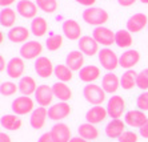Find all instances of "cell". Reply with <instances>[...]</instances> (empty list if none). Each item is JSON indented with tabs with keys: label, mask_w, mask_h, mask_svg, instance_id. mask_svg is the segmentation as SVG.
Listing matches in <instances>:
<instances>
[{
	"label": "cell",
	"mask_w": 148,
	"mask_h": 142,
	"mask_svg": "<svg viewBox=\"0 0 148 142\" xmlns=\"http://www.w3.org/2000/svg\"><path fill=\"white\" fill-rule=\"evenodd\" d=\"M17 87H19V92L21 93V96H29L31 97L32 94H35L39 85L36 84L35 78H32L31 76H24L19 80Z\"/></svg>",
	"instance_id": "cell-27"
},
{
	"label": "cell",
	"mask_w": 148,
	"mask_h": 142,
	"mask_svg": "<svg viewBox=\"0 0 148 142\" xmlns=\"http://www.w3.org/2000/svg\"><path fill=\"white\" fill-rule=\"evenodd\" d=\"M29 31H31V33L34 36H36V37H43V36H45L47 31H48V23H47V20H45L44 18L38 16V18H35L34 20L31 21Z\"/></svg>",
	"instance_id": "cell-30"
},
{
	"label": "cell",
	"mask_w": 148,
	"mask_h": 142,
	"mask_svg": "<svg viewBox=\"0 0 148 142\" xmlns=\"http://www.w3.org/2000/svg\"><path fill=\"white\" fill-rule=\"evenodd\" d=\"M69 142H88V141H87V139H84V138H82L80 135H77V137H72Z\"/></svg>",
	"instance_id": "cell-47"
},
{
	"label": "cell",
	"mask_w": 148,
	"mask_h": 142,
	"mask_svg": "<svg viewBox=\"0 0 148 142\" xmlns=\"http://www.w3.org/2000/svg\"><path fill=\"white\" fill-rule=\"evenodd\" d=\"M140 61V53L136 49H127L119 56V65L124 69H132Z\"/></svg>",
	"instance_id": "cell-18"
},
{
	"label": "cell",
	"mask_w": 148,
	"mask_h": 142,
	"mask_svg": "<svg viewBox=\"0 0 148 142\" xmlns=\"http://www.w3.org/2000/svg\"><path fill=\"white\" fill-rule=\"evenodd\" d=\"M51 135L55 142H69L72 138L71 129L64 122H58L53 125L51 129Z\"/></svg>",
	"instance_id": "cell-14"
},
{
	"label": "cell",
	"mask_w": 148,
	"mask_h": 142,
	"mask_svg": "<svg viewBox=\"0 0 148 142\" xmlns=\"http://www.w3.org/2000/svg\"><path fill=\"white\" fill-rule=\"evenodd\" d=\"M101 74L100 68L96 65H86L79 70V78L86 84H93Z\"/></svg>",
	"instance_id": "cell-24"
},
{
	"label": "cell",
	"mask_w": 148,
	"mask_h": 142,
	"mask_svg": "<svg viewBox=\"0 0 148 142\" xmlns=\"http://www.w3.org/2000/svg\"><path fill=\"white\" fill-rule=\"evenodd\" d=\"M136 106L141 112H148V90L143 92L136 98Z\"/></svg>",
	"instance_id": "cell-39"
},
{
	"label": "cell",
	"mask_w": 148,
	"mask_h": 142,
	"mask_svg": "<svg viewBox=\"0 0 148 142\" xmlns=\"http://www.w3.org/2000/svg\"><path fill=\"white\" fill-rule=\"evenodd\" d=\"M38 142H55V141H53V138H52L51 132H48V133H44V134H41L40 137H39Z\"/></svg>",
	"instance_id": "cell-41"
},
{
	"label": "cell",
	"mask_w": 148,
	"mask_h": 142,
	"mask_svg": "<svg viewBox=\"0 0 148 142\" xmlns=\"http://www.w3.org/2000/svg\"><path fill=\"white\" fill-rule=\"evenodd\" d=\"M11 109L14 112V114L17 116L31 114L35 110V101L29 96H19V97H16L12 101Z\"/></svg>",
	"instance_id": "cell-3"
},
{
	"label": "cell",
	"mask_w": 148,
	"mask_h": 142,
	"mask_svg": "<svg viewBox=\"0 0 148 142\" xmlns=\"http://www.w3.org/2000/svg\"><path fill=\"white\" fill-rule=\"evenodd\" d=\"M72 112V108L68 102H63L59 101L56 104H52L48 108V118L51 121H63L64 118H67Z\"/></svg>",
	"instance_id": "cell-5"
},
{
	"label": "cell",
	"mask_w": 148,
	"mask_h": 142,
	"mask_svg": "<svg viewBox=\"0 0 148 142\" xmlns=\"http://www.w3.org/2000/svg\"><path fill=\"white\" fill-rule=\"evenodd\" d=\"M134 43V37L132 33L128 29H119L115 35V44L121 49H127L130 48Z\"/></svg>",
	"instance_id": "cell-31"
},
{
	"label": "cell",
	"mask_w": 148,
	"mask_h": 142,
	"mask_svg": "<svg viewBox=\"0 0 148 142\" xmlns=\"http://www.w3.org/2000/svg\"><path fill=\"white\" fill-rule=\"evenodd\" d=\"M125 25H127V29L131 32V33H138V32L143 31L145 27H148L147 15L141 14V12L132 15L131 18L127 20V24Z\"/></svg>",
	"instance_id": "cell-20"
},
{
	"label": "cell",
	"mask_w": 148,
	"mask_h": 142,
	"mask_svg": "<svg viewBox=\"0 0 148 142\" xmlns=\"http://www.w3.org/2000/svg\"><path fill=\"white\" fill-rule=\"evenodd\" d=\"M139 137L135 132H131V130H125L123 134L117 138L119 142H138Z\"/></svg>",
	"instance_id": "cell-40"
},
{
	"label": "cell",
	"mask_w": 148,
	"mask_h": 142,
	"mask_svg": "<svg viewBox=\"0 0 148 142\" xmlns=\"http://www.w3.org/2000/svg\"><path fill=\"white\" fill-rule=\"evenodd\" d=\"M52 89H53L55 98H58L59 101L68 102V101L72 98V89L67 85V82L58 81V82H55L52 85Z\"/></svg>",
	"instance_id": "cell-25"
},
{
	"label": "cell",
	"mask_w": 148,
	"mask_h": 142,
	"mask_svg": "<svg viewBox=\"0 0 148 142\" xmlns=\"http://www.w3.org/2000/svg\"><path fill=\"white\" fill-rule=\"evenodd\" d=\"M17 90H19V87H17L15 82H12V81H4V82H1V85H0V93H1V96H4V97L14 96Z\"/></svg>",
	"instance_id": "cell-37"
},
{
	"label": "cell",
	"mask_w": 148,
	"mask_h": 142,
	"mask_svg": "<svg viewBox=\"0 0 148 142\" xmlns=\"http://www.w3.org/2000/svg\"><path fill=\"white\" fill-rule=\"evenodd\" d=\"M14 3H16V0H0V5L3 8H10Z\"/></svg>",
	"instance_id": "cell-45"
},
{
	"label": "cell",
	"mask_w": 148,
	"mask_h": 142,
	"mask_svg": "<svg viewBox=\"0 0 148 142\" xmlns=\"http://www.w3.org/2000/svg\"><path fill=\"white\" fill-rule=\"evenodd\" d=\"M107 116H108L107 108H104L103 105H93L90 110H87L86 121L90 122V124L97 125L100 122H103Z\"/></svg>",
	"instance_id": "cell-21"
},
{
	"label": "cell",
	"mask_w": 148,
	"mask_h": 142,
	"mask_svg": "<svg viewBox=\"0 0 148 142\" xmlns=\"http://www.w3.org/2000/svg\"><path fill=\"white\" fill-rule=\"evenodd\" d=\"M63 29V35L66 36L68 40H80L83 37L82 36V27L76 20H72V19H68L63 23L62 25Z\"/></svg>",
	"instance_id": "cell-15"
},
{
	"label": "cell",
	"mask_w": 148,
	"mask_h": 142,
	"mask_svg": "<svg viewBox=\"0 0 148 142\" xmlns=\"http://www.w3.org/2000/svg\"><path fill=\"white\" fill-rule=\"evenodd\" d=\"M53 74L58 78L59 81L62 82H69V81L73 78V70H71L66 64H58L55 66V70H53Z\"/></svg>",
	"instance_id": "cell-34"
},
{
	"label": "cell",
	"mask_w": 148,
	"mask_h": 142,
	"mask_svg": "<svg viewBox=\"0 0 148 142\" xmlns=\"http://www.w3.org/2000/svg\"><path fill=\"white\" fill-rule=\"evenodd\" d=\"M107 112L112 120H117L123 116L125 112V101L121 96L114 94L111 96V98L107 101Z\"/></svg>",
	"instance_id": "cell-8"
},
{
	"label": "cell",
	"mask_w": 148,
	"mask_h": 142,
	"mask_svg": "<svg viewBox=\"0 0 148 142\" xmlns=\"http://www.w3.org/2000/svg\"><path fill=\"white\" fill-rule=\"evenodd\" d=\"M101 88L106 90V93L114 94L120 88V77L112 72L106 73L101 78Z\"/></svg>",
	"instance_id": "cell-23"
},
{
	"label": "cell",
	"mask_w": 148,
	"mask_h": 142,
	"mask_svg": "<svg viewBox=\"0 0 148 142\" xmlns=\"http://www.w3.org/2000/svg\"><path fill=\"white\" fill-rule=\"evenodd\" d=\"M104 132H106V135H107L108 138L117 139L124 132H125V122L121 121L120 118L112 120V121H110L107 125H106Z\"/></svg>",
	"instance_id": "cell-22"
},
{
	"label": "cell",
	"mask_w": 148,
	"mask_h": 142,
	"mask_svg": "<svg viewBox=\"0 0 148 142\" xmlns=\"http://www.w3.org/2000/svg\"><path fill=\"white\" fill-rule=\"evenodd\" d=\"M147 120L148 117L145 116L144 112L141 110H128L124 114L125 125H128L130 128H134V129H140L147 122Z\"/></svg>",
	"instance_id": "cell-13"
},
{
	"label": "cell",
	"mask_w": 148,
	"mask_h": 142,
	"mask_svg": "<svg viewBox=\"0 0 148 142\" xmlns=\"http://www.w3.org/2000/svg\"><path fill=\"white\" fill-rule=\"evenodd\" d=\"M45 45H47V49L51 51V52H56L62 48L63 45V36L58 35V33H52L51 36H48V39L45 40Z\"/></svg>",
	"instance_id": "cell-36"
},
{
	"label": "cell",
	"mask_w": 148,
	"mask_h": 142,
	"mask_svg": "<svg viewBox=\"0 0 148 142\" xmlns=\"http://www.w3.org/2000/svg\"><path fill=\"white\" fill-rule=\"evenodd\" d=\"M66 65L71 70H80L84 66V55L80 51H71L66 57Z\"/></svg>",
	"instance_id": "cell-26"
},
{
	"label": "cell",
	"mask_w": 148,
	"mask_h": 142,
	"mask_svg": "<svg viewBox=\"0 0 148 142\" xmlns=\"http://www.w3.org/2000/svg\"><path fill=\"white\" fill-rule=\"evenodd\" d=\"M147 29H148V27H147Z\"/></svg>",
	"instance_id": "cell-50"
},
{
	"label": "cell",
	"mask_w": 148,
	"mask_h": 142,
	"mask_svg": "<svg viewBox=\"0 0 148 142\" xmlns=\"http://www.w3.org/2000/svg\"><path fill=\"white\" fill-rule=\"evenodd\" d=\"M0 142H12V141H11V137L7 134V133L1 132L0 133Z\"/></svg>",
	"instance_id": "cell-46"
},
{
	"label": "cell",
	"mask_w": 148,
	"mask_h": 142,
	"mask_svg": "<svg viewBox=\"0 0 148 142\" xmlns=\"http://www.w3.org/2000/svg\"><path fill=\"white\" fill-rule=\"evenodd\" d=\"M83 96L86 98L87 102L91 105H103L106 101V90L101 88V85L97 84H86V87L83 88Z\"/></svg>",
	"instance_id": "cell-2"
},
{
	"label": "cell",
	"mask_w": 148,
	"mask_h": 142,
	"mask_svg": "<svg viewBox=\"0 0 148 142\" xmlns=\"http://www.w3.org/2000/svg\"><path fill=\"white\" fill-rule=\"evenodd\" d=\"M47 118H48V109L44 106H38L35 108V110L29 116V125L35 130H41L45 126Z\"/></svg>",
	"instance_id": "cell-11"
},
{
	"label": "cell",
	"mask_w": 148,
	"mask_h": 142,
	"mask_svg": "<svg viewBox=\"0 0 148 142\" xmlns=\"http://www.w3.org/2000/svg\"><path fill=\"white\" fill-rule=\"evenodd\" d=\"M97 57H99L100 65L108 72H114L115 69H117V66H120L119 65V56L116 55L115 51L110 48H101L97 53Z\"/></svg>",
	"instance_id": "cell-4"
},
{
	"label": "cell",
	"mask_w": 148,
	"mask_h": 142,
	"mask_svg": "<svg viewBox=\"0 0 148 142\" xmlns=\"http://www.w3.org/2000/svg\"><path fill=\"white\" fill-rule=\"evenodd\" d=\"M8 40L11 43H15V44H24V43L29 41L28 39L31 36V31L27 29L25 27H21V25H16V27L11 28L7 33Z\"/></svg>",
	"instance_id": "cell-19"
},
{
	"label": "cell",
	"mask_w": 148,
	"mask_h": 142,
	"mask_svg": "<svg viewBox=\"0 0 148 142\" xmlns=\"http://www.w3.org/2000/svg\"><path fill=\"white\" fill-rule=\"evenodd\" d=\"M136 87L139 89H141L143 92H147L148 90V68L139 72L138 78H136Z\"/></svg>",
	"instance_id": "cell-38"
},
{
	"label": "cell",
	"mask_w": 148,
	"mask_h": 142,
	"mask_svg": "<svg viewBox=\"0 0 148 142\" xmlns=\"http://www.w3.org/2000/svg\"><path fill=\"white\" fill-rule=\"evenodd\" d=\"M53 98H55L53 89H52V87H48L45 84L39 85L36 92H35V101L38 102L39 106H51Z\"/></svg>",
	"instance_id": "cell-9"
},
{
	"label": "cell",
	"mask_w": 148,
	"mask_h": 142,
	"mask_svg": "<svg viewBox=\"0 0 148 142\" xmlns=\"http://www.w3.org/2000/svg\"><path fill=\"white\" fill-rule=\"evenodd\" d=\"M139 132H140V135L143 137V138L148 139V120H147V122L139 129Z\"/></svg>",
	"instance_id": "cell-42"
},
{
	"label": "cell",
	"mask_w": 148,
	"mask_h": 142,
	"mask_svg": "<svg viewBox=\"0 0 148 142\" xmlns=\"http://www.w3.org/2000/svg\"><path fill=\"white\" fill-rule=\"evenodd\" d=\"M0 61H1V66H0V70L3 72L4 69H7V65H5V61H4V56L0 55Z\"/></svg>",
	"instance_id": "cell-48"
},
{
	"label": "cell",
	"mask_w": 148,
	"mask_h": 142,
	"mask_svg": "<svg viewBox=\"0 0 148 142\" xmlns=\"http://www.w3.org/2000/svg\"><path fill=\"white\" fill-rule=\"evenodd\" d=\"M43 52V45L36 40H29L20 47V57L24 60H36L40 57Z\"/></svg>",
	"instance_id": "cell-6"
},
{
	"label": "cell",
	"mask_w": 148,
	"mask_h": 142,
	"mask_svg": "<svg viewBox=\"0 0 148 142\" xmlns=\"http://www.w3.org/2000/svg\"><path fill=\"white\" fill-rule=\"evenodd\" d=\"M16 23V11L12 8H3L0 12V24L4 28H14Z\"/></svg>",
	"instance_id": "cell-33"
},
{
	"label": "cell",
	"mask_w": 148,
	"mask_h": 142,
	"mask_svg": "<svg viewBox=\"0 0 148 142\" xmlns=\"http://www.w3.org/2000/svg\"><path fill=\"white\" fill-rule=\"evenodd\" d=\"M1 128L7 132H16L21 128V118L17 114H5L0 120Z\"/></svg>",
	"instance_id": "cell-28"
},
{
	"label": "cell",
	"mask_w": 148,
	"mask_h": 142,
	"mask_svg": "<svg viewBox=\"0 0 148 142\" xmlns=\"http://www.w3.org/2000/svg\"><path fill=\"white\" fill-rule=\"evenodd\" d=\"M35 3L39 7V9L45 14H55L59 7L58 0H35Z\"/></svg>",
	"instance_id": "cell-35"
},
{
	"label": "cell",
	"mask_w": 148,
	"mask_h": 142,
	"mask_svg": "<svg viewBox=\"0 0 148 142\" xmlns=\"http://www.w3.org/2000/svg\"><path fill=\"white\" fill-rule=\"evenodd\" d=\"M24 70H25V64H24V59H21V57H12L7 62L5 72H7L10 78H21Z\"/></svg>",
	"instance_id": "cell-16"
},
{
	"label": "cell",
	"mask_w": 148,
	"mask_h": 142,
	"mask_svg": "<svg viewBox=\"0 0 148 142\" xmlns=\"http://www.w3.org/2000/svg\"><path fill=\"white\" fill-rule=\"evenodd\" d=\"M77 133L82 138L87 139V141H93L99 137V130L93 124L90 122H84V124H80L79 128H77Z\"/></svg>",
	"instance_id": "cell-29"
},
{
	"label": "cell",
	"mask_w": 148,
	"mask_h": 142,
	"mask_svg": "<svg viewBox=\"0 0 148 142\" xmlns=\"http://www.w3.org/2000/svg\"><path fill=\"white\" fill-rule=\"evenodd\" d=\"M139 73L135 69H128L123 73L120 77V87L124 90H132L136 87V78H138Z\"/></svg>",
	"instance_id": "cell-32"
},
{
	"label": "cell",
	"mask_w": 148,
	"mask_h": 142,
	"mask_svg": "<svg viewBox=\"0 0 148 142\" xmlns=\"http://www.w3.org/2000/svg\"><path fill=\"white\" fill-rule=\"evenodd\" d=\"M83 20L90 25H96V27H101L108 21L110 15L106 9L99 7H88L83 11L82 14Z\"/></svg>",
	"instance_id": "cell-1"
},
{
	"label": "cell",
	"mask_w": 148,
	"mask_h": 142,
	"mask_svg": "<svg viewBox=\"0 0 148 142\" xmlns=\"http://www.w3.org/2000/svg\"><path fill=\"white\" fill-rule=\"evenodd\" d=\"M136 1H138V0H117V3L120 4L121 7H131Z\"/></svg>",
	"instance_id": "cell-44"
},
{
	"label": "cell",
	"mask_w": 148,
	"mask_h": 142,
	"mask_svg": "<svg viewBox=\"0 0 148 142\" xmlns=\"http://www.w3.org/2000/svg\"><path fill=\"white\" fill-rule=\"evenodd\" d=\"M79 51L83 52V55L87 57H92V56L99 53V44L92 36H83L79 40Z\"/></svg>",
	"instance_id": "cell-17"
},
{
	"label": "cell",
	"mask_w": 148,
	"mask_h": 142,
	"mask_svg": "<svg viewBox=\"0 0 148 142\" xmlns=\"http://www.w3.org/2000/svg\"><path fill=\"white\" fill-rule=\"evenodd\" d=\"M115 35L116 32H114L112 29L107 27H95V29L92 31V37L97 41L99 45H103V47H111V45L115 43Z\"/></svg>",
	"instance_id": "cell-7"
},
{
	"label": "cell",
	"mask_w": 148,
	"mask_h": 142,
	"mask_svg": "<svg viewBox=\"0 0 148 142\" xmlns=\"http://www.w3.org/2000/svg\"><path fill=\"white\" fill-rule=\"evenodd\" d=\"M34 68L36 74L40 78H49L53 74V70H55V66H53L52 61L45 56H40L39 59L35 60Z\"/></svg>",
	"instance_id": "cell-10"
},
{
	"label": "cell",
	"mask_w": 148,
	"mask_h": 142,
	"mask_svg": "<svg viewBox=\"0 0 148 142\" xmlns=\"http://www.w3.org/2000/svg\"><path fill=\"white\" fill-rule=\"evenodd\" d=\"M38 9L39 7L36 5V3H34L31 0H20L16 4V12L23 19L34 20L35 18H38Z\"/></svg>",
	"instance_id": "cell-12"
},
{
	"label": "cell",
	"mask_w": 148,
	"mask_h": 142,
	"mask_svg": "<svg viewBox=\"0 0 148 142\" xmlns=\"http://www.w3.org/2000/svg\"><path fill=\"white\" fill-rule=\"evenodd\" d=\"M140 1H141L143 4H148V0H140Z\"/></svg>",
	"instance_id": "cell-49"
},
{
	"label": "cell",
	"mask_w": 148,
	"mask_h": 142,
	"mask_svg": "<svg viewBox=\"0 0 148 142\" xmlns=\"http://www.w3.org/2000/svg\"><path fill=\"white\" fill-rule=\"evenodd\" d=\"M76 3H79L80 5H84V7H93V4L96 3V0H75Z\"/></svg>",
	"instance_id": "cell-43"
}]
</instances>
